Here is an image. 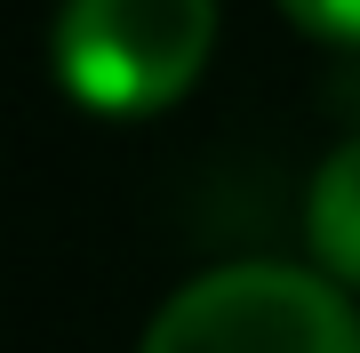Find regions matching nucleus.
<instances>
[{
  "instance_id": "nucleus-3",
  "label": "nucleus",
  "mask_w": 360,
  "mask_h": 353,
  "mask_svg": "<svg viewBox=\"0 0 360 353\" xmlns=\"http://www.w3.org/2000/svg\"><path fill=\"white\" fill-rule=\"evenodd\" d=\"M304 233L336 281H360V137H345L321 161L312 201H304Z\"/></svg>"
},
{
  "instance_id": "nucleus-2",
  "label": "nucleus",
  "mask_w": 360,
  "mask_h": 353,
  "mask_svg": "<svg viewBox=\"0 0 360 353\" xmlns=\"http://www.w3.org/2000/svg\"><path fill=\"white\" fill-rule=\"evenodd\" d=\"M208 40L217 0H65L49 56L89 113H160L200 80Z\"/></svg>"
},
{
  "instance_id": "nucleus-1",
  "label": "nucleus",
  "mask_w": 360,
  "mask_h": 353,
  "mask_svg": "<svg viewBox=\"0 0 360 353\" xmlns=\"http://www.w3.org/2000/svg\"><path fill=\"white\" fill-rule=\"evenodd\" d=\"M136 353H360V314L304 265H208L153 314Z\"/></svg>"
},
{
  "instance_id": "nucleus-4",
  "label": "nucleus",
  "mask_w": 360,
  "mask_h": 353,
  "mask_svg": "<svg viewBox=\"0 0 360 353\" xmlns=\"http://www.w3.org/2000/svg\"><path fill=\"white\" fill-rule=\"evenodd\" d=\"M281 8L321 40H360V0H281Z\"/></svg>"
}]
</instances>
